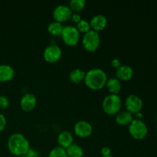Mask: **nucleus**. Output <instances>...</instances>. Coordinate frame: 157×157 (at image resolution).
<instances>
[{
    "mask_svg": "<svg viewBox=\"0 0 157 157\" xmlns=\"http://www.w3.org/2000/svg\"><path fill=\"white\" fill-rule=\"evenodd\" d=\"M103 110L106 113L109 115L117 114L119 111H121L122 107V101L118 94H110L103 101L102 104Z\"/></svg>",
    "mask_w": 157,
    "mask_h": 157,
    "instance_id": "nucleus-3",
    "label": "nucleus"
},
{
    "mask_svg": "<svg viewBox=\"0 0 157 157\" xmlns=\"http://www.w3.org/2000/svg\"><path fill=\"white\" fill-rule=\"evenodd\" d=\"M156 132H157V127H156Z\"/></svg>",
    "mask_w": 157,
    "mask_h": 157,
    "instance_id": "nucleus-33",
    "label": "nucleus"
},
{
    "mask_svg": "<svg viewBox=\"0 0 157 157\" xmlns=\"http://www.w3.org/2000/svg\"><path fill=\"white\" fill-rule=\"evenodd\" d=\"M18 157H28V156L25 155V156H18Z\"/></svg>",
    "mask_w": 157,
    "mask_h": 157,
    "instance_id": "nucleus-31",
    "label": "nucleus"
},
{
    "mask_svg": "<svg viewBox=\"0 0 157 157\" xmlns=\"http://www.w3.org/2000/svg\"><path fill=\"white\" fill-rule=\"evenodd\" d=\"M116 122L121 126L130 125L133 121V114L127 110L119 111L116 115Z\"/></svg>",
    "mask_w": 157,
    "mask_h": 157,
    "instance_id": "nucleus-16",
    "label": "nucleus"
},
{
    "mask_svg": "<svg viewBox=\"0 0 157 157\" xmlns=\"http://www.w3.org/2000/svg\"><path fill=\"white\" fill-rule=\"evenodd\" d=\"M82 44L84 48L88 52H95L101 44V38L98 32L90 29L86 32L82 38Z\"/></svg>",
    "mask_w": 157,
    "mask_h": 157,
    "instance_id": "nucleus-4",
    "label": "nucleus"
},
{
    "mask_svg": "<svg viewBox=\"0 0 157 157\" xmlns=\"http://www.w3.org/2000/svg\"><path fill=\"white\" fill-rule=\"evenodd\" d=\"M76 28L78 29V30L79 31V32H83V33L85 34L86 32H89L90 30V22H88L87 21L84 19H81V21L78 23H77Z\"/></svg>",
    "mask_w": 157,
    "mask_h": 157,
    "instance_id": "nucleus-23",
    "label": "nucleus"
},
{
    "mask_svg": "<svg viewBox=\"0 0 157 157\" xmlns=\"http://www.w3.org/2000/svg\"><path fill=\"white\" fill-rule=\"evenodd\" d=\"M74 131L75 134L79 137L86 138L91 135L93 132V127L87 121H81L75 124Z\"/></svg>",
    "mask_w": 157,
    "mask_h": 157,
    "instance_id": "nucleus-10",
    "label": "nucleus"
},
{
    "mask_svg": "<svg viewBox=\"0 0 157 157\" xmlns=\"http://www.w3.org/2000/svg\"><path fill=\"white\" fill-rule=\"evenodd\" d=\"M85 5V0H71L69 3V7L71 11L78 12L84 9Z\"/></svg>",
    "mask_w": 157,
    "mask_h": 157,
    "instance_id": "nucleus-21",
    "label": "nucleus"
},
{
    "mask_svg": "<svg viewBox=\"0 0 157 157\" xmlns=\"http://www.w3.org/2000/svg\"><path fill=\"white\" fill-rule=\"evenodd\" d=\"M117 79L122 81H130L133 77V70L130 66L126 64H121L116 71Z\"/></svg>",
    "mask_w": 157,
    "mask_h": 157,
    "instance_id": "nucleus-13",
    "label": "nucleus"
},
{
    "mask_svg": "<svg viewBox=\"0 0 157 157\" xmlns=\"http://www.w3.org/2000/svg\"><path fill=\"white\" fill-rule=\"evenodd\" d=\"M67 152V157H82L84 155V151L81 146L78 144H72L67 148L65 149Z\"/></svg>",
    "mask_w": 157,
    "mask_h": 157,
    "instance_id": "nucleus-19",
    "label": "nucleus"
},
{
    "mask_svg": "<svg viewBox=\"0 0 157 157\" xmlns=\"http://www.w3.org/2000/svg\"><path fill=\"white\" fill-rule=\"evenodd\" d=\"M26 156L28 157H38V154H37L36 152L33 150H29V152L27 153Z\"/></svg>",
    "mask_w": 157,
    "mask_h": 157,
    "instance_id": "nucleus-29",
    "label": "nucleus"
},
{
    "mask_svg": "<svg viewBox=\"0 0 157 157\" xmlns=\"http://www.w3.org/2000/svg\"><path fill=\"white\" fill-rule=\"evenodd\" d=\"M129 133L136 140H143L147 136L148 129L145 123L140 119L133 120L129 125Z\"/></svg>",
    "mask_w": 157,
    "mask_h": 157,
    "instance_id": "nucleus-5",
    "label": "nucleus"
},
{
    "mask_svg": "<svg viewBox=\"0 0 157 157\" xmlns=\"http://www.w3.org/2000/svg\"><path fill=\"white\" fill-rule=\"evenodd\" d=\"M9 105V98L4 95H1L0 96V109L2 110H5L7 108Z\"/></svg>",
    "mask_w": 157,
    "mask_h": 157,
    "instance_id": "nucleus-24",
    "label": "nucleus"
},
{
    "mask_svg": "<svg viewBox=\"0 0 157 157\" xmlns=\"http://www.w3.org/2000/svg\"><path fill=\"white\" fill-rule=\"evenodd\" d=\"M102 157H113V156H102Z\"/></svg>",
    "mask_w": 157,
    "mask_h": 157,
    "instance_id": "nucleus-32",
    "label": "nucleus"
},
{
    "mask_svg": "<svg viewBox=\"0 0 157 157\" xmlns=\"http://www.w3.org/2000/svg\"><path fill=\"white\" fill-rule=\"evenodd\" d=\"M107 76L106 72L101 68H93L86 73L84 82L87 87L92 90H100L106 85Z\"/></svg>",
    "mask_w": 157,
    "mask_h": 157,
    "instance_id": "nucleus-2",
    "label": "nucleus"
},
{
    "mask_svg": "<svg viewBox=\"0 0 157 157\" xmlns=\"http://www.w3.org/2000/svg\"><path fill=\"white\" fill-rule=\"evenodd\" d=\"M63 28L64 26L62 25V24L58 21H52L48 26V31L50 34H52V35H55V36H59L61 35V32H62Z\"/></svg>",
    "mask_w": 157,
    "mask_h": 157,
    "instance_id": "nucleus-20",
    "label": "nucleus"
},
{
    "mask_svg": "<svg viewBox=\"0 0 157 157\" xmlns=\"http://www.w3.org/2000/svg\"><path fill=\"white\" fill-rule=\"evenodd\" d=\"M136 116H137V119H140V118L141 117H142V113H140V112H139V113H136Z\"/></svg>",
    "mask_w": 157,
    "mask_h": 157,
    "instance_id": "nucleus-30",
    "label": "nucleus"
},
{
    "mask_svg": "<svg viewBox=\"0 0 157 157\" xmlns=\"http://www.w3.org/2000/svg\"><path fill=\"white\" fill-rule=\"evenodd\" d=\"M62 52L61 48L57 44H50L44 50V58L49 63H55L61 58Z\"/></svg>",
    "mask_w": 157,
    "mask_h": 157,
    "instance_id": "nucleus-9",
    "label": "nucleus"
},
{
    "mask_svg": "<svg viewBox=\"0 0 157 157\" xmlns=\"http://www.w3.org/2000/svg\"><path fill=\"white\" fill-rule=\"evenodd\" d=\"M72 12L70 7L66 5H58L53 11V17L56 21L61 23L67 21L71 17Z\"/></svg>",
    "mask_w": 157,
    "mask_h": 157,
    "instance_id": "nucleus-8",
    "label": "nucleus"
},
{
    "mask_svg": "<svg viewBox=\"0 0 157 157\" xmlns=\"http://www.w3.org/2000/svg\"><path fill=\"white\" fill-rule=\"evenodd\" d=\"M48 157H67V155L65 149L58 146L51 150Z\"/></svg>",
    "mask_w": 157,
    "mask_h": 157,
    "instance_id": "nucleus-22",
    "label": "nucleus"
},
{
    "mask_svg": "<svg viewBox=\"0 0 157 157\" xmlns=\"http://www.w3.org/2000/svg\"><path fill=\"white\" fill-rule=\"evenodd\" d=\"M111 65L113 66L114 68L117 69L118 67L121 65V61H120V60L117 59V58H113V59L111 61Z\"/></svg>",
    "mask_w": 157,
    "mask_h": 157,
    "instance_id": "nucleus-28",
    "label": "nucleus"
},
{
    "mask_svg": "<svg viewBox=\"0 0 157 157\" xmlns=\"http://www.w3.org/2000/svg\"><path fill=\"white\" fill-rule=\"evenodd\" d=\"M143 105H144V103H143L142 99L137 95L130 94L126 98V108H127V111L130 112L132 114L133 113L136 114V113L140 112L143 108Z\"/></svg>",
    "mask_w": 157,
    "mask_h": 157,
    "instance_id": "nucleus-7",
    "label": "nucleus"
},
{
    "mask_svg": "<svg viewBox=\"0 0 157 157\" xmlns=\"http://www.w3.org/2000/svg\"><path fill=\"white\" fill-rule=\"evenodd\" d=\"M74 137L72 133L67 130L61 132L58 136V143L60 147L66 149L73 144Z\"/></svg>",
    "mask_w": 157,
    "mask_h": 157,
    "instance_id": "nucleus-15",
    "label": "nucleus"
},
{
    "mask_svg": "<svg viewBox=\"0 0 157 157\" xmlns=\"http://www.w3.org/2000/svg\"><path fill=\"white\" fill-rule=\"evenodd\" d=\"M6 127V119L5 116L2 113H0V132L5 130Z\"/></svg>",
    "mask_w": 157,
    "mask_h": 157,
    "instance_id": "nucleus-25",
    "label": "nucleus"
},
{
    "mask_svg": "<svg viewBox=\"0 0 157 157\" xmlns=\"http://www.w3.org/2000/svg\"><path fill=\"white\" fill-rule=\"evenodd\" d=\"M101 153L102 154V156H111L110 153H111V150H110V147H104L101 149Z\"/></svg>",
    "mask_w": 157,
    "mask_h": 157,
    "instance_id": "nucleus-26",
    "label": "nucleus"
},
{
    "mask_svg": "<svg viewBox=\"0 0 157 157\" xmlns=\"http://www.w3.org/2000/svg\"><path fill=\"white\" fill-rule=\"evenodd\" d=\"M107 23V18L104 15H96L90 19V29L92 30L95 31V32H99V31L103 30L104 28L106 27Z\"/></svg>",
    "mask_w": 157,
    "mask_h": 157,
    "instance_id": "nucleus-12",
    "label": "nucleus"
},
{
    "mask_svg": "<svg viewBox=\"0 0 157 157\" xmlns=\"http://www.w3.org/2000/svg\"><path fill=\"white\" fill-rule=\"evenodd\" d=\"M86 73L80 68L74 69L73 71L70 72L69 74V78H70L71 81L75 84H78V83L81 82L84 80L85 78Z\"/></svg>",
    "mask_w": 157,
    "mask_h": 157,
    "instance_id": "nucleus-18",
    "label": "nucleus"
},
{
    "mask_svg": "<svg viewBox=\"0 0 157 157\" xmlns=\"http://www.w3.org/2000/svg\"><path fill=\"white\" fill-rule=\"evenodd\" d=\"M71 19L74 22L78 23L81 20V17L78 13H73L71 17Z\"/></svg>",
    "mask_w": 157,
    "mask_h": 157,
    "instance_id": "nucleus-27",
    "label": "nucleus"
},
{
    "mask_svg": "<svg viewBox=\"0 0 157 157\" xmlns=\"http://www.w3.org/2000/svg\"><path fill=\"white\" fill-rule=\"evenodd\" d=\"M8 149L12 154L17 156H25L30 150L29 142L21 133H13L8 140Z\"/></svg>",
    "mask_w": 157,
    "mask_h": 157,
    "instance_id": "nucleus-1",
    "label": "nucleus"
},
{
    "mask_svg": "<svg viewBox=\"0 0 157 157\" xmlns=\"http://www.w3.org/2000/svg\"><path fill=\"white\" fill-rule=\"evenodd\" d=\"M37 104L36 97L31 93H27L21 97L20 100V106L24 111L29 112L34 110Z\"/></svg>",
    "mask_w": 157,
    "mask_h": 157,
    "instance_id": "nucleus-11",
    "label": "nucleus"
},
{
    "mask_svg": "<svg viewBox=\"0 0 157 157\" xmlns=\"http://www.w3.org/2000/svg\"><path fill=\"white\" fill-rule=\"evenodd\" d=\"M15 70L9 64H0V82L9 81L14 78Z\"/></svg>",
    "mask_w": 157,
    "mask_h": 157,
    "instance_id": "nucleus-14",
    "label": "nucleus"
},
{
    "mask_svg": "<svg viewBox=\"0 0 157 157\" xmlns=\"http://www.w3.org/2000/svg\"><path fill=\"white\" fill-rule=\"evenodd\" d=\"M61 38L67 45L75 46L80 39V32L75 26L66 25L63 28Z\"/></svg>",
    "mask_w": 157,
    "mask_h": 157,
    "instance_id": "nucleus-6",
    "label": "nucleus"
},
{
    "mask_svg": "<svg viewBox=\"0 0 157 157\" xmlns=\"http://www.w3.org/2000/svg\"><path fill=\"white\" fill-rule=\"evenodd\" d=\"M106 86L110 94H118V93L121 90V81L116 78H111L110 79H107Z\"/></svg>",
    "mask_w": 157,
    "mask_h": 157,
    "instance_id": "nucleus-17",
    "label": "nucleus"
}]
</instances>
